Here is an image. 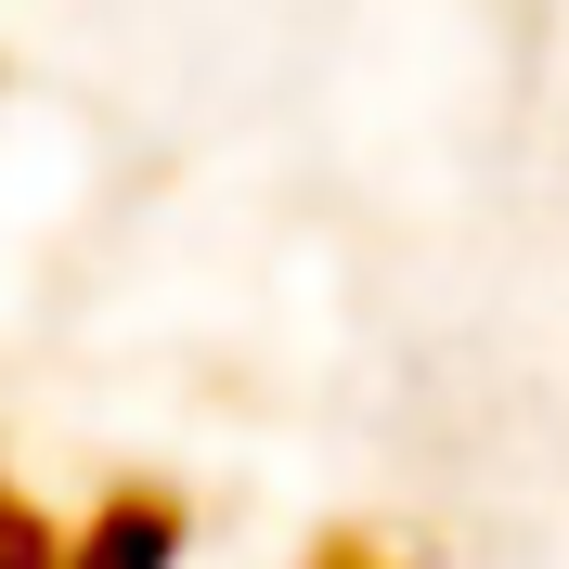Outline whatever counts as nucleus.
<instances>
[{"label":"nucleus","mask_w":569,"mask_h":569,"mask_svg":"<svg viewBox=\"0 0 569 569\" xmlns=\"http://www.w3.org/2000/svg\"><path fill=\"white\" fill-rule=\"evenodd\" d=\"M66 569H169V518H104Z\"/></svg>","instance_id":"1"}]
</instances>
